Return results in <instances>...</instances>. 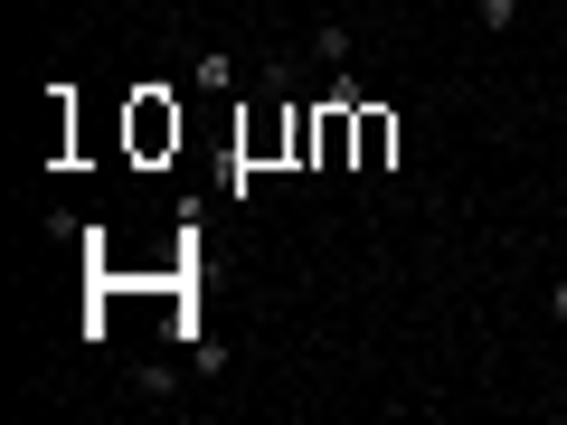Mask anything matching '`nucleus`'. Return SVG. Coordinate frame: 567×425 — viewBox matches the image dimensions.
Instances as JSON below:
<instances>
[{"label": "nucleus", "mask_w": 567, "mask_h": 425, "mask_svg": "<svg viewBox=\"0 0 567 425\" xmlns=\"http://www.w3.org/2000/svg\"><path fill=\"white\" fill-rule=\"evenodd\" d=\"M123 133H133L142 162H162V152H181V104L152 85V95H133V114H123Z\"/></svg>", "instance_id": "obj_1"}, {"label": "nucleus", "mask_w": 567, "mask_h": 425, "mask_svg": "<svg viewBox=\"0 0 567 425\" xmlns=\"http://www.w3.org/2000/svg\"><path fill=\"white\" fill-rule=\"evenodd\" d=\"M398 162V114L388 104H360L350 114V170H388Z\"/></svg>", "instance_id": "obj_2"}, {"label": "nucleus", "mask_w": 567, "mask_h": 425, "mask_svg": "<svg viewBox=\"0 0 567 425\" xmlns=\"http://www.w3.org/2000/svg\"><path fill=\"white\" fill-rule=\"evenodd\" d=\"M189 76H199V95H227V85H237V58H227V48H208Z\"/></svg>", "instance_id": "obj_3"}, {"label": "nucleus", "mask_w": 567, "mask_h": 425, "mask_svg": "<svg viewBox=\"0 0 567 425\" xmlns=\"http://www.w3.org/2000/svg\"><path fill=\"white\" fill-rule=\"evenodd\" d=\"M473 29H492V39H502V29H520V0H473Z\"/></svg>", "instance_id": "obj_4"}, {"label": "nucleus", "mask_w": 567, "mask_h": 425, "mask_svg": "<svg viewBox=\"0 0 567 425\" xmlns=\"http://www.w3.org/2000/svg\"><path fill=\"white\" fill-rule=\"evenodd\" d=\"M312 48H322V66H350V29L341 20H322V39H312Z\"/></svg>", "instance_id": "obj_5"}]
</instances>
